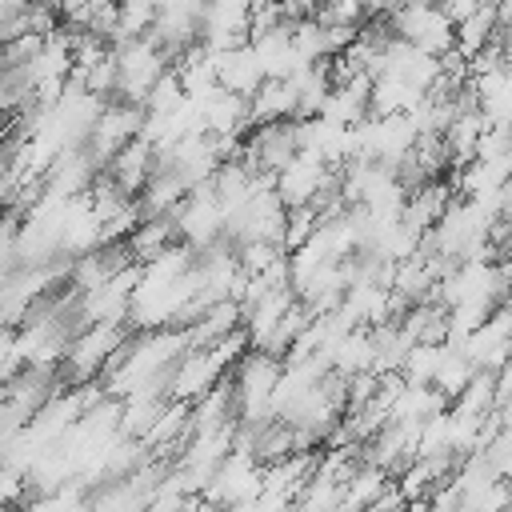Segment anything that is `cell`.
<instances>
[{
	"label": "cell",
	"instance_id": "1",
	"mask_svg": "<svg viewBox=\"0 0 512 512\" xmlns=\"http://www.w3.org/2000/svg\"><path fill=\"white\" fill-rule=\"evenodd\" d=\"M388 28L412 44H420L424 52L432 56H448L456 52V20L436 4V0H424V4H400L392 16H388Z\"/></svg>",
	"mask_w": 512,
	"mask_h": 512
},
{
	"label": "cell",
	"instance_id": "2",
	"mask_svg": "<svg viewBox=\"0 0 512 512\" xmlns=\"http://www.w3.org/2000/svg\"><path fill=\"white\" fill-rule=\"evenodd\" d=\"M252 40V4L248 0H208L200 16V44L220 52Z\"/></svg>",
	"mask_w": 512,
	"mask_h": 512
},
{
	"label": "cell",
	"instance_id": "3",
	"mask_svg": "<svg viewBox=\"0 0 512 512\" xmlns=\"http://www.w3.org/2000/svg\"><path fill=\"white\" fill-rule=\"evenodd\" d=\"M212 60H216V80H220V88H228V92L256 96V88L268 80L264 60H260V52L252 48V40H248V44H236V48L212 52Z\"/></svg>",
	"mask_w": 512,
	"mask_h": 512
},
{
	"label": "cell",
	"instance_id": "4",
	"mask_svg": "<svg viewBox=\"0 0 512 512\" xmlns=\"http://www.w3.org/2000/svg\"><path fill=\"white\" fill-rule=\"evenodd\" d=\"M276 120H300V96H296L292 80L268 76L252 96V128L256 124H276Z\"/></svg>",
	"mask_w": 512,
	"mask_h": 512
},
{
	"label": "cell",
	"instance_id": "5",
	"mask_svg": "<svg viewBox=\"0 0 512 512\" xmlns=\"http://www.w3.org/2000/svg\"><path fill=\"white\" fill-rule=\"evenodd\" d=\"M504 32V20H500V8L492 0H484L476 12H468L464 20H456V48L464 56H476L484 48H492Z\"/></svg>",
	"mask_w": 512,
	"mask_h": 512
},
{
	"label": "cell",
	"instance_id": "6",
	"mask_svg": "<svg viewBox=\"0 0 512 512\" xmlns=\"http://www.w3.org/2000/svg\"><path fill=\"white\" fill-rule=\"evenodd\" d=\"M156 24H160V8L152 0H116V32H112V44L152 36Z\"/></svg>",
	"mask_w": 512,
	"mask_h": 512
},
{
	"label": "cell",
	"instance_id": "7",
	"mask_svg": "<svg viewBox=\"0 0 512 512\" xmlns=\"http://www.w3.org/2000/svg\"><path fill=\"white\" fill-rule=\"evenodd\" d=\"M316 20L324 28H364L368 24V8H364V0H324L316 8Z\"/></svg>",
	"mask_w": 512,
	"mask_h": 512
},
{
	"label": "cell",
	"instance_id": "8",
	"mask_svg": "<svg viewBox=\"0 0 512 512\" xmlns=\"http://www.w3.org/2000/svg\"><path fill=\"white\" fill-rule=\"evenodd\" d=\"M436 4H440V8H444L452 20H464V16H468V12H476L484 0H436Z\"/></svg>",
	"mask_w": 512,
	"mask_h": 512
}]
</instances>
